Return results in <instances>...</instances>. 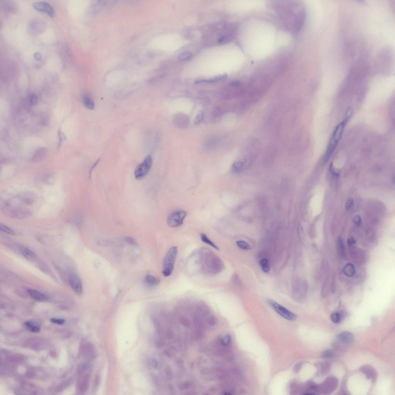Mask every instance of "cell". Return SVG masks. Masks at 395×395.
Wrapping results in <instances>:
<instances>
[{"mask_svg":"<svg viewBox=\"0 0 395 395\" xmlns=\"http://www.w3.org/2000/svg\"><path fill=\"white\" fill-rule=\"evenodd\" d=\"M158 334L165 347L166 391L170 395H216L228 380L232 336L224 319L203 311L171 315Z\"/></svg>","mask_w":395,"mask_h":395,"instance_id":"6da1fadb","label":"cell"},{"mask_svg":"<svg viewBox=\"0 0 395 395\" xmlns=\"http://www.w3.org/2000/svg\"><path fill=\"white\" fill-rule=\"evenodd\" d=\"M200 264L202 270L207 275H215L222 272L224 264L221 259L209 250L200 251Z\"/></svg>","mask_w":395,"mask_h":395,"instance_id":"7a4b0ae2","label":"cell"},{"mask_svg":"<svg viewBox=\"0 0 395 395\" xmlns=\"http://www.w3.org/2000/svg\"><path fill=\"white\" fill-rule=\"evenodd\" d=\"M349 118V116H348L344 120L337 125L334 129L324 157V162L325 163L328 162L337 148L343 134L345 125Z\"/></svg>","mask_w":395,"mask_h":395,"instance_id":"3957f363","label":"cell"},{"mask_svg":"<svg viewBox=\"0 0 395 395\" xmlns=\"http://www.w3.org/2000/svg\"><path fill=\"white\" fill-rule=\"evenodd\" d=\"M6 216L15 219H26L31 216V212L26 208L17 206L11 200L6 201L2 207Z\"/></svg>","mask_w":395,"mask_h":395,"instance_id":"277c9868","label":"cell"},{"mask_svg":"<svg viewBox=\"0 0 395 395\" xmlns=\"http://www.w3.org/2000/svg\"><path fill=\"white\" fill-rule=\"evenodd\" d=\"M178 253V248L173 246L169 249L163 261L162 275L168 277L172 274L174 268L175 263Z\"/></svg>","mask_w":395,"mask_h":395,"instance_id":"5b68a950","label":"cell"},{"mask_svg":"<svg viewBox=\"0 0 395 395\" xmlns=\"http://www.w3.org/2000/svg\"><path fill=\"white\" fill-rule=\"evenodd\" d=\"M267 303L279 315L284 319L289 321H294L297 318L295 314L288 310L278 302L271 299L267 300Z\"/></svg>","mask_w":395,"mask_h":395,"instance_id":"8992f818","label":"cell"},{"mask_svg":"<svg viewBox=\"0 0 395 395\" xmlns=\"http://www.w3.org/2000/svg\"><path fill=\"white\" fill-rule=\"evenodd\" d=\"M152 165V160L151 156H148L143 161L137 166L134 171V176L137 179H142L147 174Z\"/></svg>","mask_w":395,"mask_h":395,"instance_id":"52a82bcc","label":"cell"},{"mask_svg":"<svg viewBox=\"0 0 395 395\" xmlns=\"http://www.w3.org/2000/svg\"><path fill=\"white\" fill-rule=\"evenodd\" d=\"M187 213L184 210H178L173 212L168 216L167 223L171 227H177L182 225Z\"/></svg>","mask_w":395,"mask_h":395,"instance_id":"ba28073f","label":"cell"},{"mask_svg":"<svg viewBox=\"0 0 395 395\" xmlns=\"http://www.w3.org/2000/svg\"><path fill=\"white\" fill-rule=\"evenodd\" d=\"M69 284L76 294L80 295L82 293L83 286L82 281L79 275L73 273L70 275L68 278Z\"/></svg>","mask_w":395,"mask_h":395,"instance_id":"9c48e42d","label":"cell"},{"mask_svg":"<svg viewBox=\"0 0 395 395\" xmlns=\"http://www.w3.org/2000/svg\"><path fill=\"white\" fill-rule=\"evenodd\" d=\"M33 6L36 10L45 13L51 17H53L55 15V11L53 7L48 3L44 2H39L34 3L33 4Z\"/></svg>","mask_w":395,"mask_h":395,"instance_id":"30bf717a","label":"cell"},{"mask_svg":"<svg viewBox=\"0 0 395 395\" xmlns=\"http://www.w3.org/2000/svg\"><path fill=\"white\" fill-rule=\"evenodd\" d=\"M17 198L19 201L23 204L31 205L33 204L36 201V197L33 194L31 193H25L20 195Z\"/></svg>","mask_w":395,"mask_h":395,"instance_id":"8fae6325","label":"cell"},{"mask_svg":"<svg viewBox=\"0 0 395 395\" xmlns=\"http://www.w3.org/2000/svg\"><path fill=\"white\" fill-rule=\"evenodd\" d=\"M28 293L31 297L35 300L39 302H45L48 299L45 294L34 289H29Z\"/></svg>","mask_w":395,"mask_h":395,"instance_id":"7c38bea8","label":"cell"},{"mask_svg":"<svg viewBox=\"0 0 395 395\" xmlns=\"http://www.w3.org/2000/svg\"><path fill=\"white\" fill-rule=\"evenodd\" d=\"M48 150L45 148H41L36 151L33 156V160L34 162H39L43 160L47 155Z\"/></svg>","mask_w":395,"mask_h":395,"instance_id":"4fadbf2b","label":"cell"},{"mask_svg":"<svg viewBox=\"0 0 395 395\" xmlns=\"http://www.w3.org/2000/svg\"><path fill=\"white\" fill-rule=\"evenodd\" d=\"M20 250L22 256L25 259L30 261H34L36 260V256L35 254L29 248L23 247L20 248Z\"/></svg>","mask_w":395,"mask_h":395,"instance_id":"5bb4252c","label":"cell"},{"mask_svg":"<svg viewBox=\"0 0 395 395\" xmlns=\"http://www.w3.org/2000/svg\"><path fill=\"white\" fill-rule=\"evenodd\" d=\"M338 337L341 342L345 343H351L354 340V337L353 334L348 332L341 333L338 334Z\"/></svg>","mask_w":395,"mask_h":395,"instance_id":"9a60e30c","label":"cell"},{"mask_svg":"<svg viewBox=\"0 0 395 395\" xmlns=\"http://www.w3.org/2000/svg\"><path fill=\"white\" fill-rule=\"evenodd\" d=\"M227 77V75L225 74L222 75L216 76V77L211 78V79H198V80H197L195 81V84L211 83L216 82H218V81L223 80V79H226Z\"/></svg>","mask_w":395,"mask_h":395,"instance_id":"2e32d148","label":"cell"},{"mask_svg":"<svg viewBox=\"0 0 395 395\" xmlns=\"http://www.w3.org/2000/svg\"><path fill=\"white\" fill-rule=\"evenodd\" d=\"M343 271L344 274L349 278L354 276L356 273V268L351 263H348L344 267Z\"/></svg>","mask_w":395,"mask_h":395,"instance_id":"e0dca14e","label":"cell"},{"mask_svg":"<svg viewBox=\"0 0 395 395\" xmlns=\"http://www.w3.org/2000/svg\"><path fill=\"white\" fill-rule=\"evenodd\" d=\"M160 279L152 275H148L145 279V282L149 286H155L160 283Z\"/></svg>","mask_w":395,"mask_h":395,"instance_id":"ac0fdd59","label":"cell"},{"mask_svg":"<svg viewBox=\"0 0 395 395\" xmlns=\"http://www.w3.org/2000/svg\"><path fill=\"white\" fill-rule=\"evenodd\" d=\"M25 325L32 332L38 333L40 330V327L39 325L35 322L27 321L25 322Z\"/></svg>","mask_w":395,"mask_h":395,"instance_id":"d6986e66","label":"cell"},{"mask_svg":"<svg viewBox=\"0 0 395 395\" xmlns=\"http://www.w3.org/2000/svg\"><path fill=\"white\" fill-rule=\"evenodd\" d=\"M244 166V162L241 160L236 161L234 162L232 167V170L233 173H239L241 172Z\"/></svg>","mask_w":395,"mask_h":395,"instance_id":"ffe728a7","label":"cell"},{"mask_svg":"<svg viewBox=\"0 0 395 395\" xmlns=\"http://www.w3.org/2000/svg\"><path fill=\"white\" fill-rule=\"evenodd\" d=\"M84 103L86 107L90 110H93L95 108V103L90 95H85L84 97Z\"/></svg>","mask_w":395,"mask_h":395,"instance_id":"44dd1931","label":"cell"},{"mask_svg":"<svg viewBox=\"0 0 395 395\" xmlns=\"http://www.w3.org/2000/svg\"><path fill=\"white\" fill-rule=\"evenodd\" d=\"M56 178L53 174H49L43 176L42 181L43 183L47 185H51L55 182Z\"/></svg>","mask_w":395,"mask_h":395,"instance_id":"7402d4cb","label":"cell"},{"mask_svg":"<svg viewBox=\"0 0 395 395\" xmlns=\"http://www.w3.org/2000/svg\"><path fill=\"white\" fill-rule=\"evenodd\" d=\"M337 249L339 255L344 257L346 255L345 249L343 240L340 237L338 238L337 240Z\"/></svg>","mask_w":395,"mask_h":395,"instance_id":"603a6c76","label":"cell"},{"mask_svg":"<svg viewBox=\"0 0 395 395\" xmlns=\"http://www.w3.org/2000/svg\"><path fill=\"white\" fill-rule=\"evenodd\" d=\"M200 238L201 239V240L203 242V243H206V244L209 245V246L212 247L214 248L215 249L217 250H220L219 248L212 241H211V240L208 238L207 236L204 233L201 234Z\"/></svg>","mask_w":395,"mask_h":395,"instance_id":"cb8c5ba5","label":"cell"},{"mask_svg":"<svg viewBox=\"0 0 395 395\" xmlns=\"http://www.w3.org/2000/svg\"><path fill=\"white\" fill-rule=\"evenodd\" d=\"M261 270L264 272H267L270 271V266L268 260L264 258L261 260L259 262Z\"/></svg>","mask_w":395,"mask_h":395,"instance_id":"d4e9b609","label":"cell"},{"mask_svg":"<svg viewBox=\"0 0 395 395\" xmlns=\"http://www.w3.org/2000/svg\"><path fill=\"white\" fill-rule=\"evenodd\" d=\"M329 279L328 278L326 279L323 283L322 287L321 289V295L323 297H326L328 293H329Z\"/></svg>","mask_w":395,"mask_h":395,"instance_id":"484cf974","label":"cell"},{"mask_svg":"<svg viewBox=\"0 0 395 395\" xmlns=\"http://www.w3.org/2000/svg\"><path fill=\"white\" fill-rule=\"evenodd\" d=\"M58 133L59 138L58 147L60 148L63 144V142L66 140V137L62 131L61 128L58 129Z\"/></svg>","mask_w":395,"mask_h":395,"instance_id":"4316f807","label":"cell"},{"mask_svg":"<svg viewBox=\"0 0 395 395\" xmlns=\"http://www.w3.org/2000/svg\"><path fill=\"white\" fill-rule=\"evenodd\" d=\"M0 230L3 232L9 234L14 235L15 234L13 230L4 224H0Z\"/></svg>","mask_w":395,"mask_h":395,"instance_id":"83f0119b","label":"cell"},{"mask_svg":"<svg viewBox=\"0 0 395 395\" xmlns=\"http://www.w3.org/2000/svg\"><path fill=\"white\" fill-rule=\"evenodd\" d=\"M236 244L239 247L242 249L247 250L250 249V245L246 242L243 240H238L236 242Z\"/></svg>","mask_w":395,"mask_h":395,"instance_id":"f1b7e54d","label":"cell"},{"mask_svg":"<svg viewBox=\"0 0 395 395\" xmlns=\"http://www.w3.org/2000/svg\"><path fill=\"white\" fill-rule=\"evenodd\" d=\"M331 319L334 323L340 322L342 319V316L340 313H334L331 315Z\"/></svg>","mask_w":395,"mask_h":395,"instance_id":"f546056e","label":"cell"},{"mask_svg":"<svg viewBox=\"0 0 395 395\" xmlns=\"http://www.w3.org/2000/svg\"><path fill=\"white\" fill-rule=\"evenodd\" d=\"M363 370L364 371V372L368 377H369L370 378H374V377H375V373L371 368L366 367Z\"/></svg>","mask_w":395,"mask_h":395,"instance_id":"4dcf8cb0","label":"cell"},{"mask_svg":"<svg viewBox=\"0 0 395 395\" xmlns=\"http://www.w3.org/2000/svg\"><path fill=\"white\" fill-rule=\"evenodd\" d=\"M192 56V54L191 52H185L180 54L178 57V58L181 61H186L189 59Z\"/></svg>","mask_w":395,"mask_h":395,"instance_id":"1f68e13d","label":"cell"},{"mask_svg":"<svg viewBox=\"0 0 395 395\" xmlns=\"http://www.w3.org/2000/svg\"><path fill=\"white\" fill-rule=\"evenodd\" d=\"M334 356L335 354L334 352L330 350H325L322 353V356L323 358H331L334 357Z\"/></svg>","mask_w":395,"mask_h":395,"instance_id":"d6a6232c","label":"cell"},{"mask_svg":"<svg viewBox=\"0 0 395 395\" xmlns=\"http://www.w3.org/2000/svg\"><path fill=\"white\" fill-rule=\"evenodd\" d=\"M353 204V200L351 197L348 198L345 202V209L347 210H350L352 207Z\"/></svg>","mask_w":395,"mask_h":395,"instance_id":"836d02e7","label":"cell"},{"mask_svg":"<svg viewBox=\"0 0 395 395\" xmlns=\"http://www.w3.org/2000/svg\"><path fill=\"white\" fill-rule=\"evenodd\" d=\"M124 240L127 242V243H129L130 245H133L134 246H137L138 243H137L136 240L132 237H125L124 238Z\"/></svg>","mask_w":395,"mask_h":395,"instance_id":"e575fe53","label":"cell"},{"mask_svg":"<svg viewBox=\"0 0 395 395\" xmlns=\"http://www.w3.org/2000/svg\"><path fill=\"white\" fill-rule=\"evenodd\" d=\"M203 114L202 111H200L198 113L195 119V124H198L202 121V119H203Z\"/></svg>","mask_w":395,"mask_h":395,"instance_id":"d590c367","label":"cell"},{"mask_svg":"<svg viewBox=\"0 0 395 395\" xmlns=\"http://www.w3.org/2000/svg\"><path fill=\"white\" fill-rule=\"evenodd\" d=\"M38 98L36 95H31L30 98V103L32 106H34L37 102Z\"/></svg>","mask_w":395,"mask_h":395,"instance_id":"8d00e7d4","label":"cell"},{"mask_svg":"<svg viewBox=\"0 0 395 395\" xmlns=\"http://www.w3.org/2000/svg\"><path fill=\"white\" fill-rule=\"evenodd\" d=\"M330 171L331 173H332L334 176L335 177H338L339 176L340 173H339V171H337V170L334 169L333 165L332 164H331L330 166Z\"/></svg>","mask_w":395,"mask_h":395,"instance_id":"74e56055","label":"cell"},{"mask_svg":"<svg viewBox=\"0 0 395 395\" xmlns=\"http://www.w3.org/2000/svg\"><path fill=\"white\" fill-rule=\"evenodd\" d=\"M353 222L356 225H361V216H359V215H356V216H355L354 218H353Z\"/></svg>","mask_w":395,"mask_h":395,"instance_id":"f35d334b","label":"cell"},{"mask_svg":"<svg viewBox=\"0 0 395 395\" xmlns=\"http://www.w3.org/2000/svg\"><path fill=\"white\" fill-rule=\"evenodd\" d=\"M51 321L52 323H57V324L62 325L65 322L64 320L61 319H57V318H53L51 320Z\"/></svg>","mask_w":395,"mask_h":395,"instance_id":"ab89813d","label":"cell"},{"mask_svg":"<svg viewBox=\"0 0 395 395\" xmlns=\"http://www.w3.org/2000/svg\"><path fill=\"white\" fill-rule=\"evenodd\" d=\"M99 161H100V160H97L95 162V163L93 164V165L91 167V168L90 169V171H89V176L90 177L91 176V174H92V171H93V170L95 168V167H96L97 165H98L99 162Z\"/></svg>","mask_w":395,"mask_h":395,"instance_id":"60d3db41","label":"cell"},{"mask_svg":"<svg viewBox=\"0 0 395 395\" xmlns=\"http://www.w3.org/2000/svg\"><path fill=\"white\" fill-rule=\"evenodd\" d=\"M348 245L350 246H352L354 245L356 243V240L352 237H350L349 238L348 240Z\"/></svg>","mask_w":395,"mask_h":395,"instance_id":"b9f144b4","label":"cell"},{"mask_svg":"<svg viewBox=\"0 0 395 395\" xmlns=\"http://www.w3.org/2000/svg\"><path fill=\"white\" fill-rule=\"evenodd\" d=\"M230 84L231 85L233 86H238L240 85V83L238 81H234V82L231 83Z\"/></svg>","mask_w":395,"mask_h":395,"instance_id":"7bdbcfd3","label":"cell"},{"mask_svg":"<svg viewBox=\"0 0 395 395\" xmlns=\"http://www.w3.org/2000/svg\"><path fill=\"white\" fill-rule=\"evenodd\" d=\"M34 57L36 59L38 60H40L41 59V55L39 52H36V53L35 54Z\"/></svg>","mask_w":395,"mask_h":395,"instance_id":"ee69618b","label":"cell"},{"mask_svg":"<svg viewBox=\"0 0 395 395\" xmlns=\"http://www.w3.org/2000/svg\"><path fill=\"white\" fill-rule=\"evenodd\" d=\"M99 382V376L98 375H97L95 380V384L96 386L98 385Z\"/></svg>","mask_w":395,"mask_h":395,"instance_id":"f6af8a7d","label":"cell"},{"mask_svg":"<svg viewBox=\"0 0 395 395\" xmlns=\"http://www.w3.org/2000/svg\"><path fill=\"white\" fill-rule=\"evenodd\" d=\"M224 39H225V37H221V38H220V39L219 40H218V42H219V43H222L223 41H224Z\"/></svg>","mask_w":395,"mask_h":395,"instance_id":"bcb514c9","label":"cell"}]
</instances>
